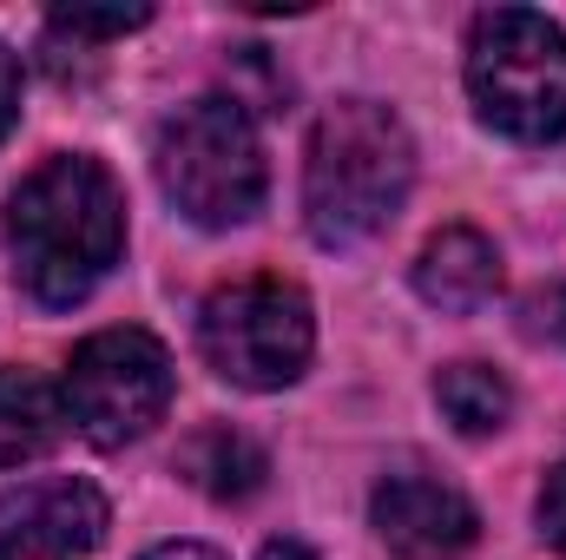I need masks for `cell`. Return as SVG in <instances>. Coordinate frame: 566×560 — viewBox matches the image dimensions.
I'll return each mask as SVG.
<instances>
[{
    "label": "cell",
    "instance_id": "cell-13",
    "mask_svg": "<svg viewBox=\"0 0 566 560\" xmlns=\"http://www.w3.org/2000/svg\"><path fill=\"white\" fill-rule=\"evenodd\" d=\"M151 20V7H106V13H93V7H60L53 13V33H86V40H119V33H133Z\"/></svg>",
    "mask_w": 566,
    "mask_h": 560
},
{
    "label": "cell",
    "instance_id": "cell-6",
    "mask_svg": "<svg viewBox=\"0 0 566 560\" xmlns=\"http://www.w3.org/2000/svg\"><path fill=\"white\" fill-rule=\"evenodd\" d=\"M60 396H66V422L86 442L126 448L171 409V350L151 330H133V323L93 330L73 350Z\"/></svg>",
    "mask_w": 566,
    "mask_h": 560
},
{
    "label": "cell",
    "instance_id": "cell-11",
    "mask_svg": "<svg viewBox=\"0 0 566 560\" xmlns=\"http://www.w3.org/2000/svg\"><path fill=\"white\" fill-rule=\"evenodd\" d=\"M178 468H185V481L205 488L211 501H251V495L264 488V475H271L264 448H258L251 435H238V428H198V435L178 448Z\"/></svg>",
    "mask_w": 566,
    "mask_h": 560
},
{
    "label": "cell",
    "instance_id": "cell-12",
    "mask_svg": "<svg viewBox=\"0 0 566 560\" xmlns=\"http://www.w3.org/2000/svg\"><path fill=\"white\" fill-rule=\"evenodd\" d=\"M434 403H441V416L454 422L461 435H494L507 422V409H514V390L488 363H448L434 376Z\"/></svg>",
    "mask_w": 566,
    "mask_h": 560
},
{
    "label": "cell",
    "instance_id": "cell-4",
    "mask_svg": "<svg viewBox=\"0 0 566 560\" xmlns=\"http://www.w3.org/2000/svg\"><path fill=\"white\" fill-rule=\"evenodd\" d=\"M158 185L205 231L244 225L271 185L251 113L238 100H191L185 113H171L158 133Z\"/></svg>",
    "mask_w": 566,
    "mask_h": 560
},
{
    "label": "cell",
    "instance_id": "cell-17",
    "mask_svg": "<svg viewBox=\"0 0 566 560\" xmlns=\"http://www.w3.org/2000/svg\"><path fill=\"white\" fill-rule=\"evenodd\" d=\"M258 560H316V554H310L303 541H264V554Z\"/></svg>",
    "mask_w": 566,
    "mask_h": 560
},
{
    "label": "cell",
    "instance_id": "cell-14",
    "mask_svg": "<svg viewBox=\"0 0 566 560\" xmlns=\"http://www.w3.org/2000/svg\"><path fill=\"white\" fill-rule=\"evenodd\" d=\"M534 515H541V535L566 554V455L547 468V481H541V508H534Z\"/></svg>",
    "mask_w": 566,
    "mask_h": 560
},
{
    "label": "cell",
    "instance_id": "cell-3",
    "mask_svg": "<svg viewBox=\"0 0 566 560\" xmlns=\"http://www.w3.org/2000/svg\"><path fill=\"white\" fill-rule=\"evenodd\" d=\"M468 100L521 145L566 133V33L534 7H488L468 33Z\"/></svg>",
    "mask_w": 566,
    "mask_h": 560
},
{
    "label": "cell",
    "instance_id": "cell-15",
    "mask_svg": "<svg viewBox=\"0 0 566 560\" xmlns=\"http://www.w3.org/2000/svg\"><path fill=\"white\" fill-rule=\"evenodd\" d=\"M13 120H20V60L0 46V139L13 133Z\"/></svg>",
    "mask_w": 566,
    "mask_h": 560
},
{
    "label": "cell",
    "instance_id": "cell-7",
    "mask_svg": "<svg viewBox=\"0 0 566 560\" xmlns=\"http://www.w3.org/2000/svg\"><path fill=\"white\" fill-rule=\"evenodd\" d=\"M106 528L113 508L80 475H46L0 495V560H86Z\"/></svg>",
    "mask_w": 566,
    "mask_h": 560
},
{
    "label": "cell",
    "instance_id": "cell-8",
    "mask_svg": "<svg viewBox=\"0 0 566 560\" xmlns=\"http://www.w3.org/2000/svg\"><path fill=\"white\" fill-rule=\"evenodd\" d=\"M369 521L382 548L402 560H454L474 541V501L434 475H389L369 501Z\"/></svg>",
    "mask_w": 566,
    "mask_h": 560
},
{
    "label": "cell",
    "instance_id": "cell-10",
    "mask_svg": "<svg viewBox=\"0 0 566 560\" xmlns=\"http://www.w3.org/2000/svg\"><path fill=\"white\" fill-rule=\"evenodd\" d=\"M66 435V396L33 370H0V468L46 455Z\"/></svg>",
    "mask_w": 566,
    "mask_h": 560
},
{
    "label": "cell",
    "instance_id": "cell-1",
    "mask_svg": "<svg viewBox=\"0 0 566 560\" xmlns=\"http://www.w3.org/2000/svg\"><path fill=\"white\" fill-rule=\"evenodd\" d=\"M7 251H13L20 283L46 310L86 303L126 251V191H119V178L86 152L46 158L7 198Z\"/></svg>",
    "mask_w": 566,
    "mask_h": 560
},
{
    "label": "cell",
    "instance_id": "cell-5",
    "mask_svg": "<svg viewBox=\"0 0 566 560\" xmlns=\"http://www.w3.org/2000/svg\"><path fill=\"white\" fill-rule=\"evenodd\" d=\"M198 350L238 390H283L303 376V363L316 350L310 297L283 278L218 283L198 310Z\"/></svg>",
    "mask_w": 566,
    "mask_h": 560
},
{
    "label": "cell",
    "instance_id": "cell-16",
    "mask_svg": "<svg viewBox=\"0 0 566 560\" xmlns=\"http://www.w3.org/2000/svg\"><path fill=\"white\" fill-rule=\"evenodd\" d=\"M139 560H224L218 548H198V541H165V548H151Z\"/></svg>",
    "mask_w": 566,
    "mask_h": 560
},
{
    "label": "cell",
    "instance_id": "cell-9",
    "mask_svg": "<svg viewBox=\"0 0 566 560\" xmlns=\"http://www.w3.org/2000/svg\"><path fill=\"white\" fill-rule=\"evenodd\" d=\"M416 290L434 310H481L501 290V251L474 231V225H448L434 231L416 258Z\"/></svg>",
    "mask_w": 566,
    "mask_h": 560
},
{
    "label": "cell",
    "instance_id": "cell-2",
    "mask_svg": "<svg viewBox=\"0 0 566 560\" xmlns=\"http://www.w3.org/2000/svg\"><path fill=\"white\" fill-rule=\"evenodd\" d=\"M416 185V139L376 100H343L316 120L303 158V225L316 245L349 251L376 238Z\"/></svg>",
    "mask_w": 566,
    "mask_h": 560
}]
</instances>
